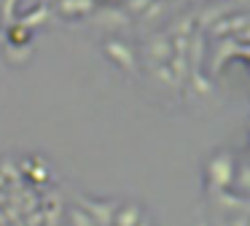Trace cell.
Instances as JSON below:
<instances>
[{"instance_id": "1", "label": "cell", "mask_w": 250, "mask_h": 226, "mask_svg": "<svg viewBox=\"0 0 250 226\" xmlns=\"http://www.w3.org/2000/svg\"><path fill=\"white\" fill-rule=\"evenodd\" d=\"M97 8L94 0H57V14L65 16V19H76V16H86Z\"/></svg>"}, {"instance_id": "2", "label": "cell", "mask_w": 250, "mask_h": 226, "mask_svg": "<svg viewBox=\"0 0 250 226\" xmlns=\"http://www.w3.org/2000/svg\"><path fill=\"white\" fill-rule=\"evenodd\" d=\"M234 8H237V5H234L231 0H221V3L210 5V8H202L199 11V27L215 24V22H221L226 14H234Z\"/></svg>"}, {"instance_id": "3", "label": "cell", "mask_w": 250, "mask_h": 226, "mask_svg": "<svg viewBox=\"0 0 250 226\" xmlns=\"http://www.w3.org/2000/svg\"><path fill=\"white\" fill-rule=\"evenodd\" d=\"M46 16H49V8L46 5H38V11H33V14H27L22 19V27H27V24H38V22H43Z\"/></svg>"}, {"instance_id": "4", "label": "cell", "mask_w": 250, "mask_h": 226, "mask_svg": "<svg viewBox=\"0 0 250 226\" xmlns=\"http://www.w3.org/2000/svg\"><path fill=\"white\" fill-rule=\"evenodd\" d=\"M148 5H151V0H124V8L129 14H143Z\"/></svg>"}, {"instance_id": "5", "label": "cell", "mask_w": 250, "mask_h": 226, "mask_svg": "<svg viewBox=\"0 0 250 226\" xmlns=\"http://www.w3.org/2000/svg\"><path fill=\"white\" fill-rule=\"evenodd\" d=\"M14 11H17V0H0V14L6 16V22H11Z\"/></svg>"}, {"instance_id": "6", "label": "cell", "mask_w": 250, "mask_h": 226, "mask_svg": "<svg viewBox=\"0 0 250 226\" xmlns=\"http://www.w3.org/2000/svg\"><path fill=\"white\" fill-rule=\"evenodd\" d=\"M24 30H27V27H22V24H14V27H11V41H14V43H17V41H27L30 35H27Z\"/></svg>"}, {"instance_id": "7", "label": "cell", "mask_w": 250, "mask_h": 226, "mask_svg": "<svg viewBox=\"0 0 250 226\" xmlns=\"http://www.w3.org/2000/svg\"><path fill=\"white\" fill-rule=\"evenodd\" d=\"M162 3H167V0H162Z\"/></svg>"}]
</instances>
